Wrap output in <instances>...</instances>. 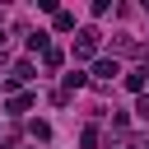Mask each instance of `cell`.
<instances>
[{"mask_svg":"<svg viewBox=\"0 0 149 149\" xmlns=\"http://www.w3.org/2000/svg\"><path fill=\"white\" fill-rule=\"evenodd\" d=\"M88 56H98V28H79L74 37V61H88Z\"/></svg>","mask_w":149,"mask_h":149,"instance_id":"6da1fadb","label":"cell"},{"mask_svg":"<svg viewBox=\"0 0 149 149\" xmlns=\"http://www.w3.org/2000/svg\"><path fill=\"white\" fill-rule=\"evenodd\" d=\"M121 149H135V144H121Z\"/></svg>","mask_w":149,"mask_h":149,"instance_id":"9a60e30c","label":"cell"},{"mask_svg":"<svg viewBox=\"0 0 149 149\" xmlns=\"http://www.w3.org/2000/svg\"><path fill=\"white\" fill-rule=\"evenodd\" d=\"M33 102H37L33 93H9V98H5V112H9V116H23Z\"/></svg>","mask_w":149,"mask_h":149,"instance_id":"7a4b0ae2","label":"cell"},{"mask_svg":"<svg viewBox=\"0 0 149 149\" xmlns=\"http://www.w3.org/2000/svg\"><path fill=\"white\" fill-rule=\"evenodd\" d=\"M84 84H88V74H79V70L65 74V93H74V88H84Z\"/></svg>","mask_w":149,"mask_h":149,"instance_id":"52a82bcc","label":"cell"},{"mask_svg":"<svg viewBox=\"0 0 149 149\" xmlns=\"http://www.w3.org/2000/svg\"><path fill=\"white\" fill-rule=\"evenodd\" d=\"M135 116H140V121H149V93H140V98H135Z\"/></svg>","mask_w":149,"mask_h":149,"instance_id":"30bf717a","label":"cell"},{"mask_svg":"<svg viewBox=\"0 0 149 149\" xmlns=\"http://www.w3.org/2000/svg\"><path fill=\"white\" fill-rule=\"evenodd\" d=\"M5 47H9V37H5V33H0V56H5Z\"/></svg>","mask_w":149,"mask_h":149,"instance_id":"4fadbf2b","label":"cell"},{"mask_svg":"<svg viewBox=\"0 0 149 149\" xmlns=\"http://www.w3.org/2000/svg\"><path fill=\"white\" fill-rule=\"evenodd\" d=\"M79 144H84V149H93V144H98V126H88V130L79 135Z\"/></svg>","mask_w":149,"mask_h":149,"instance_id":"7c38bea8","label":"cell"},{"mask_svg":"<svg viewBox=\"0 0 149 149\" xmlns=\"http://www.w3.org/2000/svg\"><path fill=\"white\" fill-rule=\"evenodd\" d=\"M93 74H98V79H112V74H121V65H116V56H102V61L93 65Z\"/></svg>","mask_w":149,"mask_h":149,"instance_id":"3957f363","label":"cell"},{"mask_svg":"<svg viewBox=\"0 0 149 149\" xmlns=\"http://www.w3.org/2000/svg\"><path fill=\"white\" fill-rule=\"evenodd\" d=\"M28 51H47V33H33L28 37Z\"/></svg>","mask_w":149,"mask_h":149,"instance_id":"8fae6325","label":"cell"},{"mask_svg":"<svg viewBox=\"0 0 149 149\" xmlns=\"http://www.w3.org/2000/svg\"><path fill=\"white\" fill-rule=\"evenodd\" d=\"M144 14H149V0H144Z\"/></svg>","mask_w":149,"mask_h":149,"instance_id":"5bb4252c","label":"cell"},{"mask_svg":"<svg viewBox=\"0 0 149 149\" xmlns=\"http://www.w3.org/2000/svg\"><path fill=\"white\" fill-rule=\"evenodd\" d=\"M9 79H14V84H23V79H33V61H19V65H14V74H9Z\"/></svg>","mask_w":149,"mask_h":149,"instance_id":"8992f818","label":"cell"},{"mask_svg":"<svg viewBox=\"0 0 149 149\" xmlns=\"http://www.w3.org/2000/svg\"><path fill=\"white\" fill-rule=\"evenodd\" d=\"M74 28V14L70 9H56V33H70Z\"/></svg>","mask_w":149,"mask_h":149,"instance_id":"5b68a950","label":"cell"},{"mask_svg":"<svg viewBox=\"0 0 149 149\" xmlns=\"http://www.w3.org/2000/svg\"><path fill=\"white\" fill-rule=\"evenodd\" d=\"M126 88H130V93H144V70H130V74H126Z\"/></svg>","mask_w":149,"mask_h":149,"instance_id":"ba28073f","label":"cell"},{"mask_svg":"<svg viewBox=\"0 0 149 149\" xmlns=\"http://www.w3.org/2000/svg\"><path fill=\"white\" fill-rule=\"evenodd\" d=\"M61 61H65L61 47H47V51H42V65H47V70H61Z\"/></svg>","mask_w":149,"mask_h":149,"instance_id":"277c9868","label":"cell"},{"mask_svg":"<svg viewBox=\"0 0 149 149\" xmlns=\"http://www.w3.org/2000/svg\"><path fill=\"white\" fill-rule=\"evenodd\" d=\"M28 130H33V140H51V126H47V121H33Z\"/></svg>","mask_w":149,"mask_h":149,"instance_id":"9c48e42d","label":"cell"}]
</instances>
